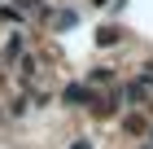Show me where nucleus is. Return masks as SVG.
Listing matches in <instances>:
<instances>
[{
    "instance_id": "nucleus-1",
    "label": "nucleus",
    "mask_w": 153,
    "mask_h": 149,
    "mask_svg": "<svg viewBox=\"0 0 153 149\" xmlns=\"http://www.w3.org/2000/svg\"><path fill=\"white\" fill-rule=\"evenodd\" d=\"M66 105H92V88L88 83H70L66 88Z\"/></svg>"
},
{
    "instance_id": "nucleus-2",
    "label": "nucleus",
    "mask_w": 153,
    "mask_h": 149,
    "mask_svg": "<svg viewBox=\"0 0 153 149\" xmlns=\"http://www.w3.org/2000/svg\"><path fill=\"white\" fill-rule=\"evenodd\" d=\"M118 40H123V26H101V31H96V44H101V48L118 44Z\"/></svg>"
},
{
    "instance_id": "nucleus-3",
    "label": "nucleus",
    "mask_w": 153,
    "mask_h": 149,
    "mask_svg": "<svg viewBox=\"0 0 153 149\" xmlns=\"http://www.w3.org/2000/svg\"><path fill=\"white\" fill-rule=\"evenodd\" d=\"M70 26H74V13L61 9V13H57V31H70Z\"/></svg>"
},
{
    "instance_id": "nucleus-4",
    "label": "nucleus",
    "mask_w": 153,
    "mask_h": 149,
    "mask_svg": "<svg viewBox=\"0 0 153 149\" xmlns=\"http://www.w3.org/2000/svg\"><path fill=\"white\" fill-rule=\"evenodd\" d=\"M70 149H92V140H74V145Z\"/></svg>"
}]
</instances>
